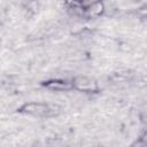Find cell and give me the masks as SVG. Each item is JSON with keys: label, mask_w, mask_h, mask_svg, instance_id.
Masks as SVG:
<instances>
[{"label": "cell", "mask_w": 147, "mask_h": 147, "mask_svg": "<svg viewBox=\"0 0 147 147\" xmlns=\"http://www.w3.org/2000/svg\"><path fill=\"white\" fill-rule=\"evenodd\" d=\"M103 10H105V6L100 0H94L93 2H91L84 7V13L90 18L99 17L103 13Z\"/></svg>", "instance_id": "3957f363"}, {"label": "cell", "mask_w": 147, "mask_h": 147, "mask_svg": "<svg viewBox=\"0 0 147 147\" xmlns=\"http://www.w3.org/2000/svg\"><path fill=\"white\" fill-rule=\"evenodd\" d=\"M142 140H144V141H145V142L147 144V132H146V133H145V134L142 136Z\"/></svg>", "instance_id": "5b68a950"}, {"label": "cell", "mask_w": 147, "mask_h": 147, "mask_svg": "<svg viewBox=\"0 0 147 147\" xmlns=\"http://www.w3.org/2000/svg\"><path fill=\"white\" fill-rule=\"evenodd\" d=\"M72 86L75 90L80 92H88L93 93L99 90V85L95 79L86 77V76H77L72 79Z\"/></svg>", "instance_id": "7a4b0ae2"}, {"label": "cell", "mask_w": 147, "mask_h": 147, "mask_svg": "<svg viewBox=\"0 0 147 147\" xmlns=\"http://www.w3.org/2000/svg\"><path fill=\"white\" fill-rule=\"evenodd\" d=\"M45 86L49 90L53 91H68L74 88L72 83H69L67 80H62V79H52L45 83Z\"/></svg>", "instance_id": "277c9868"}, {"label": "cell", "mask_w": 147, "mask_h": 147, "mask_svg": "<svg viewBox=\"0 0 147 147\" xmlns=\"http://www.w3.org/2000/svg\"><path fill=\"white\" fill-rule=\"evenodd\" d=\"M59 110L60 107L57 105L44 103V102H29V103H24L20 108L21 113L36 117H48L55 115Z\"/></svg>", "instance_id": "6da1fadb"}]
</instances>
